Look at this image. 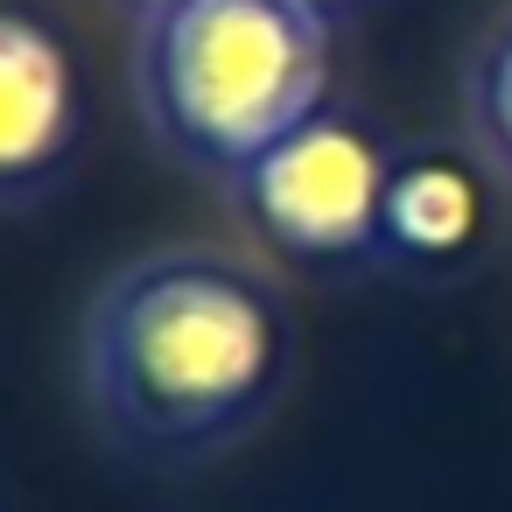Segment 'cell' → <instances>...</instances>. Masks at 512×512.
Returning <instances> with one entry per match:
<instances>
[{"label": "cell", "mask_w": 512, "mask_h": 512, "mask_svg": "<svg viewBox=\"0 0 512 512\" xmlns=\"http://www.w3.org/2000/svg\"><path fill=\"white\" fill-rule=\"evenodd\" d=\"M281 358L274 302L218 260L134 267L92 316L99 400L141 435H211L239 421Z\"/></svg>", "instance_id": "obj_1"}, {"label": "cell", "mask_w": 512, "mask_h": 512, "mask_svg": "<svg viewBox=\"0 0 512 512\" xmlns=\"http://www.w3.org/2000/svg\"><path fill=\"white\" fill-rule=\"evenodd\" d=\"M323 15L288 0H169L148 36V92L162 127L225 169H253L281 134L323 113Z\"/></svg>", "instance_id": "obj_2"}, {"label": "cell", "mask_w": 512, "mask_h": 512, "mask_svg": "<svg viewBox=\"0 0 512 512\" xmlns=\"http://www.w3.org/2000/svg\"><path fill=\"white\" fill-rule=\"evenodd\" d=\"M386 190H393V169L379 141L337 113L302 120L246 169V204L260 232L302 260L365 253L386 232Z\"/></svg>", "instance_id": "obj_3"}, {"label": "cell", "mask_w": 512, "mask_h": 512, "mask_svg": "<svg viewBox=\"0 0 512 512\" xmlns=\"http://www.w3.org/2000/svg\"><path fill=\"white\" fill-rule=\"evenodd\" d=\"M78 134V71L50 22L0 8V183L50 169Z\"/></svg>", "instance_id": "obj_4"}, {"label": "cell", "mask_w": 512, "mask_h": 512, "mask_svg": "<svg viewBox=\"0 0 512 512\" xmlns=\"http://www.w3.org/2000/svg\"><path fill=\"white\" fill-rule=\"evenodd\" d=\"M470 232H477V183H470V169H456V162L393 169L386 232H379L386 246L414 253V260H442V253H456Z\"/></svg>", "instance_id": "obj_5"}, {"label": "cell", "mask_w": 512, "mask_h": 512, "mask_svg": "<svg viewBox=\"0 0 512 512\" xmlns=\"http://www.w3.org/2000/svg\"><path fill=\"white\" fill-rule=\"evenodd\" d=\"M484 120H491V141L512 155V36L484 64Z\"/></svg>", "instance_id": "obj_6"}, {"label": "cell", "mask_w": 512, "mask_h": 512, "mask_svg": "<svg viewBox=\"0 0 512 512\" xmlns=\"http://www.w3.org/2000/svg\"><path fill=\"white\" fill-rule=\"evenodd\" d=\"M288 8H302V15H330V8H344V0H288Z\"/></svg>", "instance_id": "obj_7"}, {"label": "cell", "mask_w": 512, "mask_h": 512, "mask_svg": "<svg viewBox=\"0 0 512 512\" xmlns=\"http://www.w3.org/2000/svg\"><path fill=\"white\" fill-rule=\"evenodd\" d=\"M148 8H169V0H148Z\"/></svg>", "instance_id": "obj_8"}]
</instances>
